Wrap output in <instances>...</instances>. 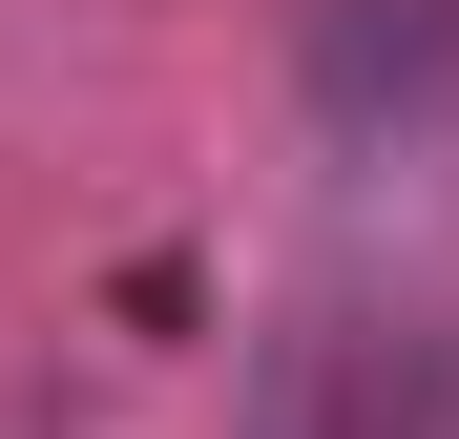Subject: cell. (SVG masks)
Masks as SVG:
<instances>
[{
	"label": "cell",
	"mask_w": 459,
	"mask_h": 439,
	"mask_svg": "<svg viewBox=\"0 0 459 439\" xmlns=\"http://www.w3.org/2000/svg\"><path fill=\"white\" fill-rule=\"evenodd\" d=\"M251 439H459V356L418 314H314V335H272Z\"/></svg>",
	"instance_id": "1"
}]
</instances>
